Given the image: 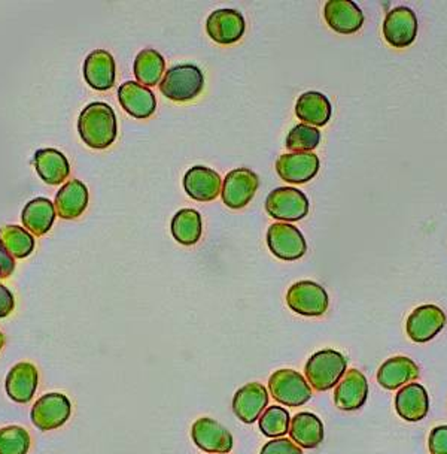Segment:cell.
I'll return each instance as SVG.
<instances>
[{"label": "cell", "instance_id": "obj_1", "mask_svg": "<svg viewBox=\"0 0 447 454\" xmlns=\"http://www.w3.org/2000/svg\"><path fill=\"white\" fill-rule=\"evenodd\" d=\"M78 132L89 148L104 150L117 139V115L104 102H93L81 111Z\"/></svg>", "mask_w": 447, "mask_h": 454}, {"label": "cell", "instance_id": "obj_2", "mask_svg": "<svg viewBox=\"0 0 447 454\" xmlns=\"http://www.w3.org/2000/svg\"><path fill=\"white\" fill-rule=\"evenodd\" d=\"M348 371V360L342 353L335 350L318 351L307 360V383L316 392H327L335 387Z\"/></svg>", "mask_w": 447, "mask_h": 454}, {"label": "cell", "instance_id": "obj_3", "mask_svg": "<svg viewBox=\"0 0 447 454\" xmlns=\"http://www.w3.org/2000/svg\"><path fill=\"white\" fill-rule=\"evenodd\" d=\"M158 85L167 99L184 104L202 95L204 75L196 65H178L166 72Z\"/></svg>", "mask_w": 447, "mask_h": 454}, {"label": "cell", "instance_id": "obj_4", "mask_svg": "<svg viewBox=\"0 0 447 454\" xmlns=\"http://www.w3.org/2000/svg\"><path fill=\"white\" fill-rule=\"evenodd\" d=\"M272 397L285 407H302L312 399V387L302 374L292 369H279L268 379Z\"/></svg>", "mask_w": 447, "mask_h": 454}, {"label": "cell", "instance_id": "obj_5", "mask_svg": "<svg viewBox=\"0 0 447 454\" xmlns=\"http://www.w3.org/2000/svg\"><path fill=\"white\" fill-rule=\"evenodd\" d=\"M266 211L281 222H300L309 213V199L302 190L279 187L266 199Z\"/></svg>", "mask_w": 447, "mask_h": 454}, {"label": "cell", "instance_id": "obj_6", "mask_svg": "<svg viewBox=\"0 0 447 454\" xmlns=\"http://www.w3.org/2000/svg\"><path fill=\"white\" fill-rule=\"evenodd\" d=\"M287 303L292 311L300 316L320 317L328 309L330 298L320 284L313 281H298L292 284L288 290Z\"/></svg>", "mask_w": 447, "mask_h": 454}, {"label": "cell", "instance_id": "obj_7", "mask_svg": "<svg viewBox=\"0 0 447 454\" xmlns=\"http://www.w3.org/2000/svg\"><path fill=\"white\" fill-rule=\"evenodd\" d=\"M72 403L62 393H47L35 403L30 419L39 431H54L71 417Z\"/></svg>", "mask_w": 447, "mask_h": 454}, {"label": "cell", "instance_id": "obj_8", "mask_svg": "<svg viewBox=\"0 0 447 454\" xmlns=\"http://www.w3.org/2000/svg\"><path fill=\"white\" fill-rule=\"evenodd\" d=\"M258 176L248 168L231 170L224 178L221 189L222 202L231 209L245 208L258 190Z\"/></svg>", "mask_w": 447, "mask_h": 454}, {"label": "cell", "instance_id": "obj_9", "mask_svg": "<svg viewBox=\"0 0 447 454\" xmlns=\"http://www.w3.org/2000/svg\"><path fill=\"white\" fill-rule=\"evenodd\" d=\"M267 246L281 261H298L306 254L307 242L303 233L288 223H274L268 227Z\"/></svg>", "mask_w": 447, "mask_h": 454}, {"label": "cell", "instance_id": "obj_10", "mask_svg": "<svg viewBox=\"0 0 447 454\" xmlns=\"http://www.w3.org/2000/svg\"><path fill=\"white\" fill-rule=\"evenodd\" d=\"M446 314L437 305H422L416 308L405 323V331L410 340L425 344L434 340L446 326Z\"/></svg>", "mask_w": 447, "mask_h": 454}, {"label": "cell", "instance_id": "obj_11", "mask_svg": "<svg viewBox=\"0 0 447 454\" xmlns=\"http://www.w3.org/2000/svg\"><path fill=\"white\" fill-rule=\"evenodd\" d=\"M418 36V19L407 6L389 11L383 21V38L394 48H407Z\"/></svg>", "mask_w": 447, "mask_h": 454}, {"label": "cell", "instance_id": "obj_12", "mask_svg": "<svg viewBox=\"0 0 447 454\" xmlns=\"http://www.w3.org/2000/svg\"><path fill=\"white\" fill-rule=\"evenodd\" d=\"M320 157L313 153H289L276 160V172L289 184H306L320 172Z\"/></svg>", "mask_w": 447, "mask_h": 454}, {"label": "cell", "instance_id": "obj_13", "mask_svg": "<svg viewBox=\"0 0 447 454\" xmlns=\"http://www.w3.org/2000/svg\"><path fill=\"white\" fill-rule=\"evenodd\" d=\"M194 444L211 454H227L233 449V435L226 427L213 419H198L191 429Z\"/></svg>", "mask_w": 447, "mask_h": 454}, {"label": "cell", "instance_id": "obj_14", "mask_svg": "<svg viewBox=\"0 0 447 454\" xmlns=\"http://www.w3.org/2000/svg\"><path fill=\"white\" fill-rule=\"evenodd\" d=\"M207 35L217 43L231 45L239 43L245 34V17L235 10H218L206 21Z\"/></svg>", "mask_w": 447, "mask_h": 454}, {"label": "cell", "instance_id": "obj_15", "mask_svg": "<svg viewBox=\"0 0 447 454\" xmlns=\"http://www.w3.org/2000/svg\"><path fill=\"white\" fill-rule=\"evenodd\" d=\"M368 381L358 369H349L335 386V407L343 411H357L367 403Z\"/></svg>", "mask_w": 447, "mask_h": 454}, {"label": "cell", "instance_id": "obj_16", "mask_svg": "<svg viewBox=\"0 0 447 454\" xmlns=\"http://www.w3.org/2000/svg\"><path fill=\"white\" fill-rule=\"evenodd\" d=\"M327 24L340 35L357 34L364 26L363 11L352 0H330L325 4Z\"/></svg>", "mask_w": 447, "mask_h": 454}, {"label": "cell", "instance_id": "obj_17", "mask_svg": "<svg viewBox=\"0 0 447 454\" xmlns=\"http://www.w3.org/2000/svg\"><path fill=\"white\" fill-rule=\"evenodd\" d=\"M184 189L197 202H212L221 193V176L206 166H193L185 174Z\"/></svg>", "mask_w": 447, "mask_h": 454}, {"label": "cell", "instance_id": "obj_18", "mask_svg": "<svg viewBox=\"0 0 447 454\" xmlns=\"http://www.w3.org/2000/svg\"><path fill=\"white\" fill-rule=\"evenodd\" d=\"M84 78L87 84L95 90H111L117 78V67L112 54L106 50L89 52L84 62Z\"/></svg>", "mask_w": 447, "mask_h": 454}, {"label": "cell", "instance_id": "obj_19", "mask_svg": "<svg viewBox=\"0 0 447 454\" xmlns=\"http://www.w3.org/2000/svg\"><path fill=\"white\" fill-rule=\"evenodd\" d=\"M118 99L124 111L135 119H150L152 114L156 113V95L148 87L139 84L137 81H127L119 85Z\"/></svg>", "mask_w": 447, "mask_h": 454}, {"label": "cell", "instance_id": "obj_20", "mask_svg": "<svg viewBox=\"0 0 447 454\" xmlns=\"http://www.w3.org/2000/svg\"><path fill=\"white\" fill-rule=\"evenodd\" d=\"M267 405V390L259 383L246 384L233 397V411L246 425H252L258 420Z\"/></svg>", "mask_w": 447, "mask_h": 454}, {"label": "cell", "instance_id": "obj_21", "mask_svg": "<svg viewBox=\"0 0 447 454\" xmlns=\"http://www.w3.org/2000/svg\"><path fill=\"white\" fill-rule=\"evenodd\" d=\"M420 366L414 364V360L397 356L386 360L377 371V381L386 390H398L405 387V384L414 383L420 379Z\"/></svg>", "mask_w": 447, "mask_h": 454}, {"label": "cell", "instance_id": "obj_22", "mask_svg": "<svg viewBox=\"0 0 447 454\" xmlns=\"http://www.w3.org/2000/svg\"><path fill=\"white\" fill-rule=\"evenodd\" d=\"M38 369L34 364L21 362L11 369L6 377V393L17 403H28L38 388Z\"/></svg>", "mask_w": 447, "mask_h": 454}, {"label": "cell", "instance_id": "obj_23", "mask_svg": "<svg viewBox=\"0 0 447 454\" xmlns=\"http://www.w3.org/2000/svg\"><path fill=\"white\" fill-rule=\"evenodd\" d=\"M396 410L405 421L424 420L429 411L428 393L420 383L405 384L396 396Z\"/></svg>", "mask_w": 447, "mask_h": 454}, {"label": "cell", "instance_id": "obj_24", "mask_svg": "<svg viewBox=\"0 0 447 454\" xmlns=\"http://www.w3.org/2000/svg\"><path fill=\"white\" fill-rule=\"evenodd\" d=\"M56 213L63 220H75L89 207V189L80 180H71L56 194Z\"/></svg>", "mask_w": 447, "mask_h": 454}, {"label": "cell", "instance_id": "obj_25", "mask_svg": "<svg viewBox=\"0 0 447 454\" xmlns=\"http://www.w3.org/2000/svg\"><path fill=\"white\" fill-rule=\"evenodd\" d=\"M34 163L39 176L50 185L62 184L71 174L69 160L56 148L38 150L35 153Z\"/></svg>", "mask_w": 447, "mask_h": 454}, {"label": "cell", "instance_id": "obj_26", "mask_svg": "<svg viewBox=\"0 0 447 454\" xmlns=\"http://www.w3.org/2000/svg\"><path fill=\"white\" fill-rule=\"evenodd\" d=\"M331 114L333 108L330 100L320 91H307L297 100V119L302 120L303 124L322 128L330 121Z\"/></svg>", "mask_w": 447, "mask_h": 454}, {"label": "cell", "instance_id": "obj_27", "mask_svg": "<svg viewBox=\"0 0 447 454\" xmlns=\"http://www.w3.org/2000/svg\"><path fill=\"white\" fill-rule=\"evenodd\" d=\"M56 207L48 198H35L28 200L21 213V220L28 232L35 237H43L50 232L56 220Z\"/></svg>", "mask_w": 447, "mask_h": 454}, {"label": "cell", "instance_id": "obj_28", "mask_svg": "<svg viewBox=\"0 0 447 454\" xmlns=\"http://www.w3.org/2000/svg\"><path fill=\"white\" fill-rule=\"evenodd\" d=\"M288 434L298 447L316 449L324 441V425L312 412H298L291 419Z\"/></svg>", "mask_w": 447, "mask_h": 454}, {"label": "cell", "instance_id": "obj_29", "mask_svg": "<svg viewBox=\"0 0 447 454\" xmlns=\"http://www.w3.org/2000/svg\"><path fill=\"white\" fill-rule=\"evenodd\" d=\"M165 57L152 48L142 50L135 60V76L139 84L154 87L160 84L165 75Z\"/></svg>", "mask_w": 447, "mask_h": 454}, {"label": "cell", "instance_id": "obj_30", "mask_svg": "<svg viewBox=\"0 0 447 454\" xmlns=\"http://www.w3.org/2000/svg\"><path fill=\"white\" fill-rule=\"evenodd\" d=\"M172 235L182 246H194L202 237V215L196 209H181L172 218Z\"/></svg>", "mask_w": 447, "mask_h": 454}, {"label": "cell", "instance_id": "obj_31", "mask_svg": "<svg viewBox=\"0 0 447 454\" xmlns=\"http://www.w3.org/2000/svg\"><path fill=\"white\" fill-rule=\"evenodd\" d=\"M0 242L14 259L27 257L35 248L34 235L17 224H8L0 229Z\"/></svg>", "mask_w": 447, "mask_h": 454}, {"label": "cell", "instance_id": "obj_32", "mask_svg": "<svg viewBox=\"0 0 447 454\" xmlns=\"http://www.w3.org/2000/svg\"><path fill=\"white\" fill-rule=\"evenodd\" d=\"M291 417L282 407H267L259 416V431L268 438H283L289 432Z\"/></svg>", "mask_w": 447, "mask_h": 454}, {"label": "cell", "instance_id": "obj_33", "mask_svg": "<svg viewBox=\"0 0 447 454\" xmlns=\"http://www.w3.org/2000/svg\"><path fill=\"white\" fill-rule=\"evenodd\" d=\"M320 142V132L309 124H297L288 133L287 148L292 153H311L318 148Z\"/></svg>", "mask_w": 447, "mask_h": 454}, {"label": "cell", "instance_id": "obj_34", "mask_svg": "<svg viewBox=\"0 0 447 454\" xmlns=\"http://www.w3.org/2000/svg\"><path fill=\"white\" fill-rule=\"evenodd\" d=\"M30 435L21 426H6L0 429V454H27Z\"/></svg>", "mask_w": 447, "mask_h": 454}, {"label": "cell", "instance_id": "obj_35", "mask_svg": "<svg viewBox=\"0 0 447 454\" xmlns=\"http://www.w3.org/2000/svg\"><path fill=\"white\" fill-rule=\"evenodd\" d=\"M261 454H303L302 449L288 438H276L264 445Z\"/></svg>", "mask_w": 447, "mask_h": 454}, {"label": "cell", "instance_id": "obj_36", "mask_svg": "<svg viewBox=\"0 0 447 454\" xmlns=\"http://www.w3.org/2000/svg\"><path fill=\"white\" fill-rule=\"evenodd\" d=\"M429 453L447 454V426H437L429 434Z\"/></svg>", "mask_w": 447, "mask_h": 454}, {"label": "cell", "instance_id": "obj_37", "mask_svg": "<svg viewBox=\"0 0 447 454\" xmlns=\"http://www.w3.org/2000/svg\"><path fill=\"white\" fill-rule=\"evenodd\" d=\"M14 294L6 286L0 284V318L8 317L14 311Z\"/></svg>", "mask_w": 447, "mask_h": 454}, {"label": "cell", "instance_id": "obj_38", "mask_svg": "<svg viewBox=\"0 0 447 454\" xmlns=\"http://www.w3.org/2000/svg\"><path fill=\"white\" fill-rule=\"evenodd\" d=\"M15 270L14 257L8 253L4 244L0 242V278H8Z\"/></svg>", "mask_w": 447, "mask_h": 454}, {"label": "cell", "instance_id": "obj_39", "mask_svg": "<svg viewBox=\"0 0 447 454\" xmlns=\"http://www.w3.org/2000/svg\"><path fill=\"white\" fill-rule=\"evenodd\" d=\"M5 346V335L0 332V350Z\"/></svg>", "mask_w": 447, "mask_h": 454}]
</instances>
